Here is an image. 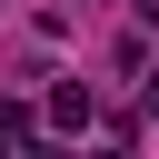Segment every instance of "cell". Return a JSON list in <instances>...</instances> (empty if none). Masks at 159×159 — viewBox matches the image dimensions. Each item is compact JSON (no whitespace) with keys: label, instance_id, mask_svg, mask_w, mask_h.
Here are the masks:
<instances>
[{"label":"cell","instance_id":"6da1fadb","mask_svg":"<svg viewBox=\"0 0 159 159\" xmlns=\"http://www.w3.org/2000/svg\"><path fill=\"white\" fill-rule=\"evenodd\" d=\"M50 129H89V89H80V80L50 89Z\"/></svg>","mask_w":159,"mask_h":159}]
</instances>
